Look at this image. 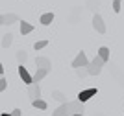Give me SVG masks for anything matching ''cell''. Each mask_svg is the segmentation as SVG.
Wrapping results in <instances>:
<instances>
[{"mask_svg":"<svg viewBox=\"0 0 124 116\" xmlns=\"http://www.w3.org/2000/svg\"><path fill=\"white\" fill-rule=\"evenodd\" d=\"M11 114H13V116H22V111H21V109H13Z\"/></svg>","mask_w":124,"mask_h":116,"instance_id":"cell-22","label":"cell"},{"mask_svg":"<svg viewBox=\"0 0 124 116\" xmlns=\"http://www.w3.org/2000/svg\"><path fill=\"white\" fill-rule=\"evenodd\" d=\"M35 66H39V68H52V63L48 57H37L35 59Z\"/></svg>","mask_w":124,"mask_h":116,"instance_id":"cell-9","label":"cell"},{"mask_svg":"<svg viewBox=\"0 0 124 116\" xmlns=\"http://www.w3.org/2000/svg\"><path fill=\"white\" fill-rule=\"evenodd\" d=\"M0 116H13V114H11V112H2Z\"/></svg>","mask_w":124,"mask_h":116,"instance_id":"cell-23","label":"cell"},{"mask_svg":"<svg viewBox=\"0 0 124 116\" xmlns=\"http://www.w3.org/2000/svg\"><path fill=\"white\" fill-rule=\"evenodd\" d=\"M6 87H8V81L2 77V79H0V92H4V90H6Z\"/></svg>","mask_w":124,"mask_h":116,"instance_id":"cell-21","label":"cell"},{"mask_svg":"<svg viewBox=\"0 0 124 116\" xmlns=\"http://www.w3.org/2000/svg\"><path fill=\"white\" fill-rule=\"evenodd\" d=\"M28 89V96H30V100H37V98H41V87H39V83H30V85H26Z\"/></svg>","mask_w":124,"mask_h":116,"instance_id":"cell-3","label":"cell"},{"mask_svg":"<svg viewBox=\"0 0 124 116\" xmlns=\"http://www.w3.org/2000/svg\"><path fill=\"white\" fill-rule=\"evenodd\" d=\"M46 44H48V41H37L35 44H33V48L35 50H43V48H46Z\"/></svg>","mask_w":124,"mask_h":116,"instance_id":"cell-19","label":"cell"},{"mask_svg":"<svg viewBox=\"0 0 124 116\" xmlns=\"http://www.w3.org/2000/svg\"><path fill=\"white\" fill-rule=\"evenodd\" d=\"M31 105L35 107V109H39V111H46L48 103L45 100H41V98H37V100H31Z\"/></svg>","mask_w":124,"mask_h":116,"instance_id":"cell-12","label":"cell"},{"mask_svg":"<svg viewBox=\"0 0 124 116\" xmlns=\"http://www.w3.org/2000/svg\"><path fill=\"white\" fill-rule=\"evenodd\" d=\"M4 24V15H0V26Z\"/></svg>","mask_w":124,"mask_h":116,"instance_id":"cell-25","label":"cell"},{"mask_svg":"<svg viewBox=\"0 0 124 116\" xmlns=\"http://www.w3.org/2000/svg\"><path fill=\"white\" fill-rule=\"evenodd\" d=\"M48 74H50V68H39V66H37L35 74H33V83H39V81L45 79Z\"/></svg>","mask_w":124,"mask_h":116,"instance_id":"cell-8","label":"cell"},{"mask_svg":"<svg viewBox=\"0 0 124 116\" xmlns=\"http://www.w3.org/2000/svg\"><path fill=\"white\" fill-rule=\"evenodd\" d=\"M39 22H41L43 26H50L52 22H54V13H52V11L50 13H43L41 19H39Z\"/></svg>","mask_w":124,"mask_h":116,"instance_id":"cell-10","label":"cell"},{"mask_svg":"<svg viewBox=\"0 0 124 116\" xmlns=\"http://www.w3.org/2000/svg\"><path fill=\"white\" fill-rule=\"evenodd\" d=\"M26 59H28V54H26L24 50H19V52H17V61H19V65H24Z\"/></svg>","mask_w":124,"mask_h":116,"instance_id":"cell-18","label":"cell"},{"mask_svg":"<svg viewBox=\"0 0 124 116\" xmlns=\"http://www.w3.org/2000/svg\"><path fill=\"white\" fill-rule=\"evenodd\" d=\"M98 55L102 57V59L106 61V63H108V61H109V55H111V52H109V48H108V46H102V48L98 50Z\"/></svg>","mask_w":124,"mask_h":116,"instance_id":"cell-16","label":"cell"},{"mask_svg":"<svg viewBox=\"0 0 124 116\" xmlns=\"http://www.w3.org/2000/svg\"><path fill=\"white\" fill-rule=\"evenodd\" d=\"M70 116H83V112H74V114H70Z\"/></svg>","mask_w":124,"mask_h":116,"instance_id":"cell-24","label":"cell"},{"mask_svg":"<svg viewBox=\"0 0 124 116\" xmlns=\"http://www.w3.org/2000/svg\"><path fill=\"white\" fill-rule=\"evenodd\" d=\"M11 42H13V33H6V35H2V41H0V46H2V48L11 46Z\"/></svg>","mask_w":124,"mask_h":116,"instance_id":"cell-13","label":"cell"},{"mask_svg":"<svg viewBox=\"0 0 124 116\" xmlns=\"http://www.w3.org/2000/svg\"><path fill=\"white\" fill-rule=\"evenodd\" d=\"M0 74H4V66H2V63H0Z\"/></svg>","mask_w":124,"mask_h":116,"instance_id":"cell-26","label":"cell"},{"mask_svg":"<svg viewBox=\"0 0 124 116\" xmlns=\"http://www.w3.org/2000/svg\"><path fill=\"white\" fill-rule=\"evenodd\" d=\"M52 98L56 101H59V103H65V101H67V96H65L61 90H52Z\"/></svg>","mask_w":124,"mask_h":116,"instance_id":"cell-15","label":"cell"},{"mask_svg":"<svg viewBox=\"0 0 124 116\" xmlns=\"http://www.w3.org/2000/svg\"><path fill=\"white\" fill-rule=\"evenodd\" d=\"M74 70H76V76L80 77V79H83V77H87V76H89L87 66H80V68H74Z\"/></svg>","mask_w":124,"mask_h":116,"instance_id":"cell-17","label":"cell"},{"mask_svg":"<svg viewBox=\"0 0 124 116\" xmlns=\"http://www.w3.org/2000/svg\"><path fill=\"white\" fill-rule=\"evenodd\" d=\"M93 28L98 31V33H106V24H104V19L98 15V13L93 17Z\"/></svg>","mask_w":124,"mask_h":116,"instance_id":"cell-7","label":"cell"},{"mask_svg":"<svg viewBox=\"0 0 124 116\" xmlns=\"http://www.w3.org/2000/svg\"><path fill=\"white\" fill-rule=\"evenodd\" d=\"M74 112H83V101H65L52 112V116H70Z\"/></svg>","mask_w":124,"mask_h":116,"instance_id":"cell-1","label":"cell"},{"mask_svg":"<svg viewBox=\"0 0 124 116\" xmlns=\"http://www.w3.org/2000/svg\"><path fill=\"white\" fill-rule=\"evenodd\" d=\"M87 65H89V61H87V55L83 52H80L72 61V68H80V66H87Z\"/></svg>","mask_w":124,"mask_h":116,"instance_id":"cell-6","label":"cell"},{"mask_svg":"<svg viewBox=\"0 0 124 116\" xmlns=\"http://www.w3.org/2000/svg\"><path fill=\"white\" fill-rule=\"evenodd\" d=\"M104 65H106V61L102 59V57L96 54V57H94L91 63L87 65V70H89V76H98L100 72H102V68H104Z\"/></svg>","mask_w":124,"mask_h":116,"instance_id":"cell-2","label":"cell"},{"mask_svg":"<svg viewBox=\"0 0 124 116\" xmlns=\"http://www.w3.org/2000/svg\"><path fill=\"white\" fill-rule=\"evenodd\" d=\"M31 31H33V26H31L30 22H26V20H21V33L22 35H28Z\"/></svg>","mask_w":124,"mask_h":116,"instance_id":"cell-14","label":"cell"},{"mask_svg":"<svg viewBox=\"0 0 124 116\" xmlns=\"http://www.w3.org/2000/svg\"><path fill=\"white\" fill-rule=\"evenodd\" d=\"M96 92H98V90H96V87H91V89H85V90H82L80 94H78V100L85 103V101H89V100H91L93 96H96Z\"/></svg>","mask_w":124,"mask_h":116,"instance_id":"cell-4","label":"cell"},{"mask_svg":"<svg viewBox=\"0 0 124 116\" xmlns=\"http://www.w3.org/2000/svg\"><path fill=\"white\" fill-rule=\"evenodd\" d=\"M120 2L122 0H113V11L115 13H120Z\"/></svg>","mask_w":124,"mask_h":116,"instance_id":"cell-20","label":"cell"},{"mask_svg":"<svg viewBox=\"0 0 124 116\" xmlns=\"http://www.w3.org/2000/svg\"><path fill=\"white\" fill-rule=\"evenodd\" d=\"M19 76H21V79L24 81L26 85L33 83V74H30V72L26 70V66H24V65H21V66H19Z\"/></svg>","mask_w":124,"mask_h":116,"instance_id":"cell-5","label":"cell"},{"mask_svg":"<svg viewBox=\"0 0 124 116\" xmlns=\"http://www.w3.org/2000/svg\"><path fill=\"white\" fill-rule=\"evenodd\" d=\"M0 41H2V39H0Z\"/></svg>","mask_w":124,"mask_h":116,"instance_id":"cell-28","label":"cell"},{"mask_svg":"<svg viewBox=\"0 0 124 116\" xmlns=\"http://www.w3.org/2000/svg\"><path fill=\"white\" fill-rule=\"evenodd\" d=\"M15 22H21V19H19L15 13H8V15H4V24L6 26H11V24H15Z\"/></svg>","mask_w":124,"mask_h":116,"instance_id":"cell-11","label":"cell"},{"mask_svg":"<svg viewBox=\"0 0 124 116\" xmlns=\"http://www.w3.org/2000/svg\"><path fill=\"white\" fill-rule=\"evenodd\" d=\"M0 79H2V74H0Z\"/></svg>","mask_w":124,"mask_h":116,"instance_id":"cell-27","label":"cell"}]
</instances>
